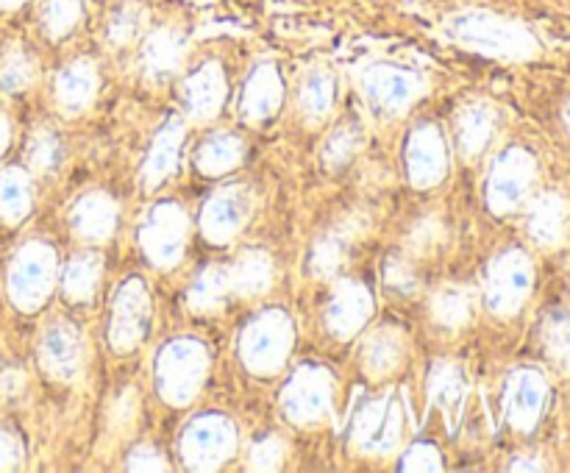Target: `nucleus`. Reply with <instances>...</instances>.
<instances>
[{
    "mask_svg": "<svg viewBox=\"0 0 570 473\" xmlns=\"http://www.w3.org/2000/svg\"><path fill=\"white\" fill-rule=\"evenodd\" d=\"M273 284V259L265 250H243L239 259L228 267V287L243 298H256Z\"/></svg>",
    "mask_w": 570,
    "mask_h": 473,
    "instance_id": "nucleus-29",
    "label": "nucleus"
},
{
    "mask_svg": "<svg viewBox=\"0 0 570 473\" xmlns=\"http://www.w3.org/2000/svg\"><path fill=\"white\" fill-rule=\"evenodd\" d=\"M534 287V265L523 250L510 248L493 256L484 273V304L493 315L510 317L527 304Z\"/></svg>",
    "mask_w": 570,
    "mask_h": 473,
    "instance_id": "nucleus-6",
    "label": "nucleus"
},
{
    "mask_svg": "<svg viewBox=\"0 0 570 473\" xmlns=\"http://www.w3.org/2000/svg\"><path fill=\"white\" fill-rule=\"evenodd\" d=\"M443 33L465 50L499 61H529L540 50L538 39L523 22L484 9L454 11L445 17Z\"/></svg>",
    "mask_w": 570,
    "mask_h": 473,
    "instance_id": "nucleus-1",
    "label": "nucleus"
},
{
    "mask_svg": "<svg viewBox=\"0 0 570 473\" xmlns=\"http://www.w3.org/2000/svg\"><path fill=\"white\" fill-rule=\"evenodd\" d=\"M100 256L98 254H76L67 262L65 273H61V289L76 304H87L92 300L95 289L100 282Z\"/></svg>",
    "mask_w": 570,
    "mask_h": 473,
    "instance_id": "nucleus-33",
    "label": "nucleus"
},
{
    "mask_svg": "<svg viewBox=\"0 0 570 473\" xmlns=\"http://www.w3.org/2000/svg\"><path fill=\"white\" fill-rule=\"evenodd\" d=\"M126 467L128 471H167V462L154 445H137V449L128 454Z\"/></svg>",
    "mask_w": 570,
    "mask_h": 473,
    "instance_id": "nucleus-48",
    "label": "nucleus"
},
{
    "mask_svg": "<svg viewBox=\"0 0 570 473\" xmlns=\"http://www.w3.org/2000/svg\"><path fill=\"white\" fill-rule=\"evenodd\" d=\"M28 376L14 362H0V401L20 398L26 393Z\"/></svg>",
    "mask_w": 570,
    "mask_h": 473,
    "instance_id": "nucleus-47",
    "label": "nucleus"
},
{
    "mask_svg": "<svg viewBox=\"0 0 570 473\" xmlns=\"http://www.w3.org/2000/svg\"><path fill=\"white\" fill-rule=\"evenodd\" d=\"M26 0H0V11H11V9H20Z\"/></svg>",
    "mask_w": 570,
    "mask_h": 473,
    "instance_id": "nucleus-52",
    "label": "nucleus"
},
{
    "mask_svg": "<svg viewBox=\"0 0 570 473\" xmlns=\"http://www.w3.org/2000/svg\"><path fill=\"white\" fill-rule=\"evenodd\" d=\"M534 181H538V161L527 148L501 150L493 159L488 173V206L495 215H512L532 198Z\"/></svg>",
    "mask_w": 570,
    "mask_h": 473,
    "instance_id": "nucleus-5",
    "label": "nucleus"
},
{
    "mask_svg": "<svg viewBox=\"0 0 570 473\" xmlns=\"http://www.w3.org/2000/svg\"><path fill=\"white\" fill-rule=\"evenodd\" d=\"M6 145H9V122H6V117L0 115V154L6 150Z\"/></svg>",
    "mask_w": 570,
    "mask_h": 473,
    "instance_id": "nucleus-51",
    "label": "nucleus"
},
{
    "mask_svg": "<svg viewBox=\"0 0 570 473\" xmlns=\"http://www.w3.org/2000/svg\"><path fill=\"white\" fill-rule=\"evenodd\" d=\"M150 326V295L142 278H126L115 295L109 323V343L117 354L134 351Z\"/></svg>",
    "mask_w": 570,
    "mask_h": 473,
    "instance_id": "nucleus-12",
    "label": "nucleus"
},
{
    "mask_svg": "<svg viewBox=\"0 0 570 473\" xmlns=\"http://www.w3.org/2000/svg\"><path fill=\"white\" fill-rule=\"evenodd\" d=\"M373 298L367 287L354 278H340L332 289V298L326 306V326L334 337L348 339L371 321Z\"/></svg>",
    "mask_w": 570,
    "mask_h": 473,
    "instance_id": "nucleus-18",
    "label": "nucleus"
},
{
    "mask_svg": "<svg viewBox=\"0 0 570 473\" xmlns=\"http://www.w3.org/2000/svg\"><path fill=\"white\" fill-rule=\"evenodd\" d=\"M98 95V70L89 59H76L56 76V100L65 115H81Z\"/></svg>",
    "mask_w": 570,
    "mask_h": 473,
    "instance_id": "nucleus-25",
    "label": "nucleus"
},
{
    "mask_svg": "<svg viewBox=\"0 0 570 473\" xmlns=\"http://www.w3.org/2000/svg\"><path fill=\"white\" fill-rule=\"evenodd\" d=\"M184 122L178 117H170L165 126L156 131L154 142H150L148 156L142 161V187L145 189H156L165 178H170L178 167V154H181L184 145Z\"/></svg>",
    "mask_w": 570,
    "mask_h": 473,
    "instance_id": "nucleus-24",
    "label": "nucleus"
},
{
    "mask_svg": "<svg viewBox=\"0 0 570 473\" xmlns=\"http://www.w3.org/2000/svg\"><path fill=\"white\" fill-rule=\"evenodd\" d=\"M56 284V254L45 243H26L9 267V295L17 309L33 312Z\"/></svg>",
    "mask_w": 570,
    "mask_h": 473,
    "instance_id": "nucleus-7",
    "label": "nucleus"
},
{
    "mask_svg": "<svg viewBox=\"0 0 570 473\" xmlns=\"http://www.w3.org/2000/svg\"><path fill=\"white\" fill-rule=\"evenodd\" d=\"M245 142L232 131H217L200 142L198 154H195V167L204 176H223V173L234 170L243 161Z\"/></svg>",
    "mask_w": 570,
    "mask_h": 473,
    "instance_id": "nucleus-30",
    "label": "nucleus"
},
{
    "mask_svg": "<svg viewBox=\"0 0 570 473\" xmlns=\"http://www.w3.org/2000/svg\"><path fill=\"white\" fill-rule=\"evenodd\" d=\"M61 159H65V148H61V139L56 137L48 128H37L28 139L26 148V161L31 167V173L39 176H50V173L59 170Z\"/></svg>",
    "mask_w": 570,
    "mask_h": 473,
    "instance_id": "nucleus-39",
    "label": "nucleus"
},
{
    "mask_svg": "<svg viewBox=\"0 0 570 473\" xmlns=\"http://www.w3.org/2000/svg\"><path fill=\"white\" fill-rule=\"evenodd\" d=\"M31 211V181L28 173L9 167L0 173V220L20 223Z\"/></svg>",
    "mask_w": 570,
    "mask_h": 473,
    "instance_id": "nucleus-36",
    "label": "nucleus"
},
{
    "mask_svg": "<svg viewBox=\"0 0 570 473\" xmlns=\"http://www.w3.org/2000/svg\"><path fill=\"white\" fill-rule=\"evenodd\" d=\"M445 245V223L440 220V215H426L410 228L406 234V254L415 262L429 259V256L438 254Z\"/></svg>",
    "mask_w": 570,
    "mask_h": 473,
    "instance_id": "nucleus-40",
    "label": "nucleus"
},
{
    "mask_svg": "<svg viewBox=\"0 0 570 473\" xmlns=\"http://www.w3.org/2000/svg\"><path fill=\"white\" fill-rule=\"evenodd\" d=\"M137 393L134 390H122L120 398H115L109 410V428L115 434L131 432L134 423H137Z\"/></svg>",
    "mask_w": 570,
    "mask_h": 473,
    "instance_id": "nucleus-45",
    "label": "nucleus"
},
{
    "mask_svg": "<svg viewBox=\"0 0 570 473\" xmlns=\"http://www.w3.org/2000/svg\"><path fill=\"white\" fill-rule=\"evenodd\" d=\"M37 78V65L22 45H9L0 53V95H14L28 89Z\"/></svg>",
    "mask_w": 570,
    "mask_h": 473,
    "instance_id": "nucleus-38",
    "label": "nucleus"
},
{
    "mask_svg": "<svg viewBox=\"0 0 570 473\" xmlns=\"http://www.w3.org/2000/svg\"><path fill=\"white\" fill-rule=\"evenodd\" d=\"M209 356L195 339H173L156 356V390L173 406H184L198 395Z\"/></svg>",
    "mask_w": 570,
    "mask_h": 473,
    "instance_id": "nucleus-2",
    "label": "nucleus"
},
{
    "mask_svg": "<svg viewBox=\"0 0 570 473\" xmlns=\"http://www.w3.org/2000/svg\"><path fill=\"white\" fill-rule=\"evenodd\" d=\"M223 100H226V76L217 61L200 65L181 83V106L189 120H212L223 109Z\"/></svg>",
    "mask_w": 570,
    "mask_h": 473,
    "instance_id": "nucleus-19",
    "label": "nucleus"
},
{
    "mask_svg": "<svg viewBox=\"0 0 570 473\" xmlns=\"http://www.w3.org/2000/svg\"><path fill=\"white\" fill-rule=\"evenodd\" d=\"M232 293L228 287V267H206L198 278L193 282L187 293V304L193 312H217L226 300V295Z\"/></svg>",
    "mask_w": 570,
    "mask_h": 473,
    "instance_id": "nucleus-34",
    "label": "nucleus"
},
{
    "mask_svg": "<svg viewBox=\"0 0 570 473\" xmlns=\"http://www.w3.org/2000/svg\"><path fill=\"white\" fill-rule=\"evenodd\" d=\"M22 462V445L9 428L0 426V471H11Z\"/></svg>",
    "mask_w": 570,
    "mask_h": 473,
    "instance_id": "nucleus-49",
    "label": "nucleus"
},
{
    "mask_svg": "<svg viewBox=\"0 0 570 473\" xmlns=\"http://www.w3.org/2000/svg\"><path fill=\"white\" fill-rule=\"evenodd\" d=\"M529 237L543 248H560L570 234V200L560 193H540L527 215Z\"/></svg>",
    "mask_w": 570,
    "mask_h": 473,
    "instance_id": "nucleus-21",
    "label": "nucleus"
},
{
    "mask_svg": "<svg viewBox=\"0 0 570 473\" xmlns=\"http://www.w3.org/2000/svg\"><path fill=\"white\" fill-rule=\"evenodd\" d=\"M83 14V0H45L42 28L50 39H61L78 26Z\"/></svg>",
    "mask_w": 570,
    "mask_h": 473,
    "instance_id": "nucleus-42",
    "label": "nucleus"
},
{
    "mask_svg": "<svg viewBox=\"0 0 570 473\" xmlns=\"http://www.w3.org/2000/svg\"><path fill=\"white\" fill-rule=\"evenodd\" d=\"M401 471H443V456L434 445L415 443L401 456Z\"/></svg>",
    "mask_w": 570,
    "mask_h": 473,
    "instance_id": "nucleus-46",
    "label": "nucleus"
},
{
    "mask_svg": "<svg viewBox=\"0 0 570 473\" xmlns=\"http://www.w3.org/2000/svg\"><path fill=\"white\" fill-rule=\"evenodd\" d=\"M406 432V410L404 401L395 393L379 395L367 401L354 421V445L362 454L384 456L399 449Z\"/></svg>",
    "mask_w": 570,
    "mask_h": 473,
    "instance_id": "nucleus-8",
    "label": "nucleus"
},
{
    "mask_svg": "<svg viewBox=\"0 0 570 473\" xmlns=\"http://www.w3.org/2000/svg\"><path fill=\"white\" fill-rule=\"evenodd\" d=\"M373 228V217L365 209H354L343 217V220L334 223L328 231H323L321 237L312 243L309 250V273L317 278H328L343 267L345 256L354 248L356 243L367 237V231Z\"/></svg>",
    "mask_w": 570,
    "mask_h": 473,
    "instance_id": "nucleus-13",
    "label": "nucleus"
},
{
    "mask_svg": "<svg viewBox=\"0 0 570 473\" xmlns=\"http://www.w3.org/2000/svg\"><path fill=\"white\" fill-rule=\"evenodd\" d=\"M465 395H468L465 367L449 359L434 362L432 373H429V398L445 412L451 426H454L456 415H460L462 404H465Z\"/></svg>",
    "mask_w": 570,
    "mask_h": 473,
    "instance_id": "nucleus-27",
    "label": "nucleus"
},
{
    "mask_svg": "<svg viewBox=\"0 0 570 473\" xmlns=\"http://www.w3.org/2000/svg\"><path fill=\"white\" fill-rule=\"evenodd\" d=\"M362 145H365V128L360 126V120H343L323 145V165L328 170H343L360 154Z\"/></svg>",
    "mask_w": 570,
    "mask_h": 473,
    "instance_id": "nucleus-35",
    "label": "nucleus"
},
{
    "mask_svg": "<svg viewBox=\"0 0 570 473\" xmlns=\"http://www.w3.org/2000/svg\"><path fill=\"white\" fill-rule=\"evenodd\" d=\"M72 231L89 243H100L115 234L117 226V204L106 193H89L76 200L70 209Z\"/></svg>",
    "mask_w": 570,
    "mask_h": 473,
    "instance_id": "nucleus-26",
    "label": "nucleus"
},
{
    "mask_svg": "<svg viewBox=\"0 0 570 473\" xmlns=\"http://www.w3.org/2000/svg\"><path fill=\"white\" fill-rule=\"evenodd\" d=\"M184 53H187V39L178 28H156L145 37L142 53H139V65H142V76L150 83H165L167 78L176 76L181 67Z\"/></svg>",
    "mask_w": 570,
    "mask_h": 473,
    "instance_id": "nucleus-20",
    "label": "nucleus"
},
{
    "mask_svg": "<svg viewBox=\"0 0 570 473\" xmlns=\"http://www.w3.org/2000/svg\"><path fill=\"white\" fill-rule=\"evenodd\" d=\"M543 462L538 454H521L515 456V462L510 465V471H543Z\"/></svg>",
    "mask_w": 570,
    "mask_h": 473,
    "instance_id": "nucleus-50",
    "label": "nucleus"
},
{
    "mask_svg": "<svg viewBox=\"0 0 570 473\" xmlns=\"http://www.w3.org/2000/svg\"><path fill=\"white\" fill-rule=\"evenodd\" d=\"M39 365L56 382H72L83 365V337L72 323L56 321L39 339Z\"/></svg>",
    "mask_w": 570,
    "mask_h": 473,
    "instance_id": "nucleus-17",
    "label": "nucleus"
},
{
    "mask_svg": "<svg viewBox=\"0 0 570 473\" xmlns=\"http://www.w3.org/2000/svg\"><path fill=\"white\" fill-rule=\"evenodd\" d=\"M384 284L399 295H415L421 289V273L410 254H390L384 262Z\"/></svg>",
    "mask_w": 570,
    "mask_h": 473,
    "instance_id": "nucleus-43",
    "label": "nucleus"
},
{
    "mask_svg": "<svg viewBox=\"0 0 570 473\" xmlns=\"http://www.w3.org/2000/svg\"><path fill=\"white\" fill-rule=\"evenodd\" d=\"M189 220L178 204H159L139 226V245L156 267H173L181 262L187 245Z\"/></svg>",
    "mask_w": 570,
    "mask_h": 473,
    "instance_id": "nucleus-11",
    "label": "nucleus"
},
{
    "mask_svg": "<svg viewBox=\"0 0 570 473\" xmlns=\"http://www.w3.org/2000/svg\"><path fill=\"white\" fill-rule=\"evenodd\" d=\"M282 76H278L276 65L262 61L250 70L248 81L243 87V98H239V111L248 122H262L273 117L282 106Z\"/></svg>",
    "mask_w": 570,
    "mask_h": 473,
    "instance_id": "nucleus-23",
    "label": "nucleus"
},
{
    "mask_svg": "<svg viewBox=\"0 0 570 473\" xmlns=\"http://www.w3.org/2000/svg\"><path fill=\"white\" fill-rule=\"evenodd\" d=\"M406 173L415 187H434L449 173V148L438 126L423 122L406 139Z\"/></svg>",
    "mask_w": 570,
    "mask_h": 473,
    "instance_id": "nucleus-16",
    "label": "nucleus"
},
{
    "mask_svg": "<svg viewBox=\"0 0 570 473\" xmlns=\"http://www.w3.org/2000/svg\"><path fill=\"white\" fill-rule=\"evenodd\" d=\"M473 312H476V295L471 287H462V284H445L443 289H438L432 298V317L438 326L449 328V332H460L468 323L473 321Z\"/></svg>",
    "mask_w": 570,
    "mask_h": 473,
    "instance_id": "nucleus-31",
    "label": "nucleus"
},
{
    "mask_svg": "<svg viewBox=\"0 0 570 473\" xmlns=\"http://www.w3.org/2000/svg\"><path fill=\"white\" fill-rule=\"evenodd\" d=\"M237 451V428L223 415H200L184 428L181 456L187 467L215 471Z\"/></svg>",
    "mask_w": 570,
    "mask_h": 473,
    "instance_id": "nucleus-10",
    "label": "nucleus"
},
{
    "mask_svg": "<svg viewBox=\"0 0 570 473\" xmlns=\"http://www.w3.org/2000/svg\"><path fill=\"white\" fill-rule=\"evenodd\" d=\"M495 128H499V111H495V106L490 100H471V104H465L456 111V150L465 159H476L493 142Z\"/></svg>",
    "mask_w": 570,
    "mask_h": 473,
    "instance_id": "nucleus-22",
    "label": "nucleus"
},
{
    "mask_svg": "<svg viewBox=\"0 0 570 473\" xmlns=\"http://www.w3.org/2000/svg\"><path fill=\"white\" fill-rule=\"evenodd\" d=\"M404 334L393 326H382L362 343V367H365L367 376L382 378L404 362Z\"/></svg>",
    "mask_w": 570,
    "mask_h": 473,
    "instance_id": "nucleus-28",
    "label": "nucleus"
},
{
    "mask_svg": "<svg viewBox=\"0 0 570 473\" xmlns=\"http://www.w3.org/2000/svg\"><path fill=\"white\" fill-rule=\"evenodd\" d=\"M360 89L379 117H401L417 95L426 92V78L406 65L379 61L360 76Z\"/></svg>",
    "mask_w": 570,
    "mask_h": 473,
    "instance_id": "nucleus-4",
    "label": "nucleus"
},
{
    "mask_svg": "<svg viewBox=\"0 0 570 473\" xmlns=\"http://www.w3.org/2000/svg\"><path fill=\"white\" fill-rule=\"evenodd\" d=\"M562 120H566V128L570 131V100L566 104V111H562Z\"/></svg>",
    "mask_w": 570,
    "mask_h": 473,
    "instance_id": "nucleus-53",
    "label": "nucleus"
},
{
    "mask_svg": "<svg viewBox=\"0 0 570 473\" xmlns=\"http://www.w3.org/2000/svg\"><path fill=\"white\" fill-rule=\"evenodd\" d=\"M250 193L245 187H223L200 209V231L209 243H232L239 228L248 223Z\"/></svg>",
    "mask_w": 570,
    "mask_h": 473,
    "instance_id": "nucleus-15",
    "label": "nucleus"
},
{
    "mask_svg": "<svg viewBox=\"0 0 570 473\" xmlns=\"http://www.w3.org/2000/svg\"><path fill=\"white\" fill-rule=\"evenodd\" d=\"M334 98H337V83H334V76L326 70V67H312L309 72L301 81L298 104L301 115H304L306 122L317 126L328 117L332 111Z\"/></svg>",
    "mask_w": 570,
    "mask_h": 473,
    "instance_id": "nucleus-32",
    "label": "nucleus"
},
{
    "mask_svg": "<svg viewBox=\"0 0 570 473\" xmlns=\"http://www.w3.org/2000/svg\"><path fill=\"white\" fill-rule=\"evenodd\" d=\"M540 339H543L546 359L557 367L560 373L570 376V315L562 309H554L546 315L543 328H540Z\"/></svg>",
    "mask_w": 570,
    "mask_h": 473,
    "instance_id": "nucleus-37",
    "label": "nucleus"
},
{
    "mask_svg": "<svg viewBox=\"0 0 570 473\" xmlns=\"http://www.w3.org/2000/svg\"><path fill=\"white\" fill-rule=\"evenodd\" d=\"M334 376L326 367L304 365L293 373L282 390V406L287 417L298 426H315L332 415Z\"/></svg>",
    "mask_w": 570,
    "mask_h": 473,
    "instance_id": "nucleus-9",
    "label": "nucleus"
},
{
    "mask_svg": "<svg viewBox=\"0 0 570 473\" xmlns=\"http://www.w3.org/2000/svg\"><path fill=\"white\" fill-rule=\"evenodd\" d=\"M287 456V443L278 434H267V437L256 440L248 451V467L250 471H278Z\"/></svg>",
    "mask_w": 570,
    "mask_h": 473,
    "instance_id": "nucleus-44",
    "label": "nucleus"
},
{
    "mask_svg": "<svg viewBox=\"0 0 570 473\" xmlns=\"http://www.w3.org/2000/svg\"><path fill=\"white\" fill-rule=\"evenodd\" d=\"M546 395H549V384L546 376L534 367H518L504 387V417L518 428V432H532L538 426L540 415H543Z\"/></svg>",
    "mask_w": 570,
    "mask_h": 473,
    "instance_id": "nucleus-14",
    "label": "nucleus"
},
{
    "mask_svg": "<svg viewBox=\"0 0 570 473\" xmlns=\"http://www.w3.org/2000/svg\"><path fill=\"white\" fill-rule=\"evenodd\" d=\"M293 339L295 332L289 315H284L282 309H265L245 326L243 337H239V356L250 373L271 376V373L282 371V365L287 362Z\"/></svg>",
    "mask_w": 570,
    "mask_h": 473,
    "instance_id": "nucleus-3",
    "label": "nucleus"
},
{
    "mask_svg": "<svg viewBox=\"0 0 570 473\" xmlns=\"http://www.w3.org/2000/svg\"><path fill=\"white\" fill-rule=\"evenodd\" d=\"M145 26V9L137 3H122L117 6L115 11L106 20V39H109L115 48H122V45H131L134 39L139 37Z\"/></svg>",
    "mask_w": 570,
    "mask_h": 473,
    "instance_id": "nucleus-41",
    "label": "nucleus"
}]
</instances>
